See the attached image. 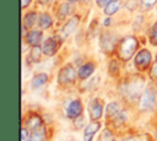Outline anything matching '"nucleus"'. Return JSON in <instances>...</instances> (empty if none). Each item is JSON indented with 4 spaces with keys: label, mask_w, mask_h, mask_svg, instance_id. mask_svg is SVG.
Listing matches in <instances>:
<instances>
[{
    "label": "nucleus",
    "mask_w": 157,
    "mask_h": 141,
    "mask_svg": "<svg viewBox=\"0 0 157 141\" xmlns=\"http://www.w3.org/2000/svg\"><path fill=\"white\" fill-rule=\"evenodd\" d=\"M98 141H114V135L109 129H104L101 132V135L98 137Z\"/></svg>",
    "instance_id": "21"
},
{
    "label": "nucleus",
    "mask_w": 157,
    "mask_h": 141,
    "mask_svg": "<svg viewBox=\"0 0 157 141\" xmlns=\"http://www.w3.org/2000/svg\"><path fill=\"white\" fill-rule=\"evenodd\" d=\"M42 37H43V34H42L40 31H32L27 34L26 40H27L28 44L34 47V45H39V43L42 42Z\"/></svg>",
    "instance_id": "14"
},
{
    "label": "nucleus",
    "mask_w": 157,
    "mask_h": 141,
    "mask_svg": "<svg viewBox=\"0 0 157 141\" xmlns=\"http://www.w3.org/2000/svg\"><path fill=\"white\" fill-rule=\"evenodd\" d=\"M119 7H120V1H119V0H113V1H110V2L104 7V13L108 15V16H110V15L115 13V12L119 10Z\"/></svg>",
    "instance_id": "17"
},
{
    "label": "nucleus",
    "mask_w": 157,
    "mask_h": 141,
    "mask_svg": "<svg viewBox=\"0 0 157 141\" xmlns=\"http://www.w3.org/2000/svg\"><path fill=\"white\" fill-rule=\"evenodd\" d=\"M142 80H130L125 86H124V94L131 99L139 97V93L142 88Z\"/></svg>",
    "instance_id": "6"
},
{
    "label": "nucleus",
    "mask_w": 157,
    "mask_h": 141,
    "mask_svg": "<svg viewBox=\"0 0 157 141\" xmlns=\"http://www.w3.org/2000/svg\"><path fill=\"white\" fill-rule=\"evenodd\" d=\"M109 22H110V20L108 18V20H105V21H104V25H105V26H108V25H109Z\"/></svg>",
    "instance_id": "32"
},
{
    "label": "nucleus",
    "mask_w": 157,
    "mask_h": 141,
    "mask_svg": "<svg viewBox=\"0 0 157 141\" xmlns=\"http://www.w3.org/2000/svg\"><path fill=\"white\" fill-rule=\"evenodd\" d=\"M109 71L112 75H117V72L119 71V67H118V64L117 61H112L110 63V66H109Z\"/></svg>",
    "instance_id": "26"
},
{
    "label": "nucleus",
    "mask_w": 157,
    "mask_h": 141,
    "mask_svg": "<svg viewBox=\"0 0 157 141\" xmlns=\"http://www.w3.org/2000/svg\"><path fill=\"white\" fill-rule=\"evenodd\" d=\"M37 15L36 12H29L23 17V28H31L36 22Z\"/></svg>",
    "instance_id": "19"
},
{
    "label": "nucleus",
    "mask_w": 157,
    "mask_h": 141,
    "mask_svg": "<svg viewBox=\"0 0 157 141\" xmlns=\"http://www.w3.org/2000/svg\"><path fill=\"white\" fill-rule=\"evenodd\" d=\"M101 48L105 53H112L115 48H118V38L113 32H103L101 34Z\"/></svg>",
    "instance_id": "4"
},
{
    "label": "nucleus",
    "mask_w": 157,
    "mask_h": 141,
    "mask_svg": "<svg viewBox=\"0 0 157 141\" xmlns=\"http://www.w3.org/2000/svg\"><path fill=\"white\" fill-rule=\"evenodd\" d=\"M26 125L31 131H36V130L42 129L43 124H42V119L38 115H31V116H28V119L26 121Z\"/></svg>",
    "instance_id": "13"
},
{
    "label": "nucleus",
    "mask_w": 157,
    "mask_h": 141,
    "mask_svg": "<svg viewBox=\"0 0 157 141\" xmlns=\"http://www.w3.org/2000/svg\"><path fill=\"white\" fill-rule=\"evenodd\" d=\"M31 139H32L33 141H43V140H44V131H43L42 129L33 131V135H32Z\"/></svg>",
    "instance_id": "24"
},
{
    "label": "nucleus",
    "mask_w": 157,
    "mask_h": 141,
    "mask_svg": "<svg viewBox=\"0 0 157 141\" xmlns=\"http://www.w3.org/2000/svg\"><path fill=\"white\" fill-rule=\"evenodd\" d=\"M69 1H76V0H69Z\"/></svg>",
    "instance_id": "34"
},
{
    "label": "nucleus",
    "mask_w": 157,
    "mask_h": 141,
    "mask_svg": "<svg viewBox=\"0 0 157 141\" xmlns=\"http://www.w3.org/2000/svg\"><path fill=\"white\" fill-rule=\"evenodd\" d=\"M48 81V75L47 74H38L32 78V87L33 88H39L42 86H44Z\"/></svg>",
    "instance_id": "16"
},
{
    "label": "nucleus",
    "mask_w": 157,
    "mask_h": 141,
    "mask_svg": "<svg viewBox=\"0 0 157 141\" xmlns=\"http://www.w3.org/2000/svg\"><path fill=\"white\" fill-rule=\"evenodd\" d=\"M157 105L156 103V93L152 88H146L140 97V109L141 110H151Z\"/></svg>",
    "instance_id": "3"
},
{
    "label": "nucleus",
    "mask_w": 157,
    "mask_h": 141,
    "mask_svg": "<svg viewBox=\"0 0 157 141\" xmlns=\"http://www.w3.org/2000/svg\"><path fill=\"white\" fill-rule=\"evenodd\" d=\"M156 2H157V0H141V4H142V6H144L145 9L152 7Z\"/></svg>",
    "instance_id": "25"
},
{
    "label": "nucleus",
    "mask_w": 157,
    "mask_h": 141,
    "mask_svg": "<svg viewBox=\"0 0 157 141\" xmlns=\"http://www.w3.org/2000/svg\"><path fill=\"white\" fill-rule=\"evenodd\" d=\"M59 45H60V40L50 37V38L45 39V42L43 43V53L45 55H48V56H52V55H54L56 53Z\"/></svg>",
    "instance_id": "8"
},
{
    "label": "nucleus",
    "mask_w": 157,
    "mask_h": 141,
    "mask_svg": "<svg viewBox=\"0 0 157 141\" xmlns=\"http://www.w3.org/2000/svg\"><path fill=\"white\" fill-rule=\"evenodd\" d=\"M110 1H113V0H96L97 5H98L99 7H105Z\"/></svg>",
    "instance_id": "28"
},
{
    "label": "nucleus",
    "mask_w": 157,
    "mask_h": 141,
    "mask_svg": "<svg viewBox=\"0 0 157 141\" xmlns=\"http://www.w3.org/2000/svg\"><path fill=\"white\" fill-rule=\"evenodd\" d=\"M93 71H94V65L92 63H87L78 69V77L80 78H87L92 75Z\"/></svg>",
    "instance_id": "15"
},
{
    "label": "nucleus",
    "mask_w": 157,
    "mask_h": 141,
    "mask_svg": "<svg viewBox=\"0 0 157 141\" xmlns=\"http://www.w3.org/2000/svg\"><path fill=\"white\" fill-rule=\"evenodd\" d=\"M40 54H42V49L38 47V45H34L31 50V60L37 63L40 60Z\"/></svg>",
    "instance_id": "22"
},
{
    "label": "nucleus",
    "mask_w": 157,
    "mask_h": 141,
    "mask_svg": "<svg viewBox=\"0 0 157 141\" xmlns=\"http://www.w3.org/2000/svg\"><path fill=\"white\" fill-rule=\"evenodd\" d=\"M81 113H82V103H81L80 99L72 101V102L69 104L67 109H66V115H67V118H70V119H76V118H78V116L81 115Z\"/></svg>",
    "instance_id": "9"
},
{
    "label": "nucleus",
    "mask_w": 157,
    "mask_h": 141,
    "mask_svg": "<svg viewBox=\"0 0 157 141\" xmlns=\"http://www.w3.org/2000/svg\"><path fill=\"white\" fill-rule=\"evenodd\" d=\"M105 114H107V120H110L114 124H120L125 120V113L120 109L119 104L115 102H112L107 105Z\"/></svg>",
    "instance_id": "2"
},
{
    "label": "nucleus",
    "mask_w": 157,
    "mask_h": 141,
    "mask_svg": "<svg viewBox=\"0 0 157 141\" xmlns=\"http://www.w3.org/2000/svg\"><path fill=\"white\" fill-rule=\"evenodd\" d=\"M39 1H40L42 4H44V5H45V4H48V2L50 1V0H39Z\"/></svg>",
    "instance_id": "31"
},
{
    "label": "nucleus",
    "mask_w": 157,
    "mask_h": 141,
    "mask_svg": "<svg viewBox=\"0 0 157 141\" xmlns=\"http://www.w3.org/2000/svg\"><path fill=\"white\" fill-rule=\"evenodd\" d=\"M88 112H90V116H91L92 120H98L102 116V113H103V104H102V102L98 101V99H93L90 103Z\"/></svg>",
    "instance_id": "10"
},
{
    "label": "nucleus",
    "mask_w": 157,
    "mask_h": 141,
    "mask_svg": "<svg viewBox=\"0 0 157 141\" xmlns=\"http://www.w3.org/2000/svg\"><path fill=\"white\" fill-rule=\"evenodd\" d=\"M151 64V53L147 49H142L135 56V65L140 70H146Z\"/></svg>",
    "instance_id": "7"
},
{
    "label": "nucleus",
    "mask_w": 157,
    "mask_h": 141,
    "mask_svg": "<svg viewBox=\"0 0 157 141\" xmlns=\"http://www.w3.org/2000/svg\"><path fill=\"white\" fill-rule=\"evenodd\" d=\"M129 141H130V140H129Z\"/></svg>",
    "instance_id": "35"
},
{
    "label": "nucleus",
    "mask_w": 157,
    "mask_h": 141,
    "mask_svg": "<svg viewBox=\"0 0 157 141\" xmlns=\"http://www.w3.org/2000/svg\"><path fill=\"white\" fill-rule=\"evenodd\" d=\"M76 80V70L71 66V65H66L64 66L58 75V82L63 86L65 85H70Z\"/></svg>",
    "instance_id": "5"
},
{
    "label": "nucleus",
    "mask_w": 157,
    "mask_h": 141,
    "mask_svg": "<svg viewBox=\"0 0 157 141\" xmlns=\"http://www.w3.org/2000/svg\"><path fill=\"white\" fill-rule=\"evenodd\" d=\"M77 25H78V17H77V16L71 17V18L69 20V22L65 23V26H64L63 29H61L63 37H67V36H70V34L76 29Z\"/></svg>",
    "instance_id": "12"
},
{
    "label": "nucleus",
    "mask_w": 157,
    "mask_h": 141,
    "mask_svg": "<svg viewBox=\"0 0 157 141\" xmlns=\"http://www.w3.org/2000/svg\"><path fill=\"white\" fill-rule=\"evenodd\" d=\"M150 42H151L153 45H157V22L155 23V26H153L152 29H151V33H150Z\"/></svg>",
    "instance_id": "23"
},
{
    "label": "nucleus",
    "mask_w": 157,
    "mask_h": 141,
    "mask_svg": "<svg viewBox=\"0 0 157 141\" xmlns=\"http://www.w3.org/2000/svg\"><path fill=\"white\" fill-rule=\"evenodd\" d=\"M32 0H21V6H22V9H25V7H27L28 5H29V2H31Z\"/></svg>",
    "instance_id": "30"
},
{
    "label": "nucleus",
    "mask_w": 157,
    "mask_h": 141,
    "mask_svg": "<svg viewBox=\"0 0 157 141\" xmlns=\"http://www.w3.org/2000/svg\"><path fill=\"white\" fill-rule=\"evenodd\" d=\"M38 25L42 29H47L52 26V17L48 13H42L38 18Z\"/></svg>",
    "instance_id": "18"
},
{
    "label": "nucleus",
    "mask_w": 157,
    "mask_h": 141,
    "mask_svg": "<svg viewBox=\"0 0 157 141\" xmlns=\"http://www.w3.org/2000/svg\"><path fill=\"white\" fill-rule=\"evenodd\" d=\"M151 76H152V78L157 80V59H156L155 65H153V66H152V69H151Z\"/></svg>",
    "instance_id": "27"
},
{
    "label": "nucleus",
    "mask_w": 157,
    "mask_h": 141,
    "mask_svg": "<svg viewBox=\"0 0 157 141\" xmlns=\"http://www.w3.org/2000/svg\"><path fill=\"white\" fill-rule=\"evenodd\" d=\"M137 45H139V42L135 37H131V36L125 37L124 39L120 40V43L118 44V48H117L119 58L124 61H128L136 51Z\"/></svg>",
    "instance_id": "1"
},
{
    "label": "nucleus",
    "mask_w": 157,
    "mask_h": 141,
    "mask_svg": "<svg viewBox=\"0 0 157 141\" xmlns=\"http://www.w3.org/2000/svg\"><path fill=\"white\" fill-rule=\"evenodd\" d=\"M70 11H71V6L69 4H66V2L61 4L59 10H58V17L59 18H64V17H66L70 13Z\"/></svg>",
    "instance_id": "20"
},
{
    "label": "nucleus",
    "mask_w": 157,
    "mask_h": 141,
    "mask_svg": "<svg viewBox=\"0 0 157 141\" xmlns=\"http://www.w3.org/2000/svg\"><path fill=\"white\" fill-rule=\"evenodd\" d=\"M27 141H33V140H32V139H31V140H27Z\"/></svg>",
    "instance_id": "33"
},
{
    "label": "nucleus",
    "mask_w": 157,
    "mask_h": 141,
    "mask_svg": "<svg viewBox=\"0 0 157 141\" xmlns=\"http://www.w3.org/2000/svg\"><path fill=\"white\" fill-rule=\"evenodd\" d=\"M27 137H28V131L26 128H22L21 130V140L22 141H27Z\"/></svg>",
    "instance_id": "29"
},
{
    "label": "nucleus",
    "mask_w": 157,
    "mask_h": 141,
    "mask_svg": "<svg viewBox=\"0 0 157 141\" xmlns=\"http://www.w3.org/2000/svg\"><path fill=\"white\" fill-rule=\"evenodd\" d=\"M99 128H101L99 121L93 120L92 123H90V124L85 128V130H83V140H85V141H91L92 137H93V135L99 130Z\"/></svg>",
    "instance_id": "11"
}]
</instances>
